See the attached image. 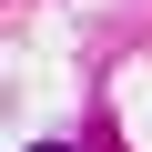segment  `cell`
<instances>
[{"mask_svg":"<svg viewBox=\"0 0 152 152\" xmlns=\"http://www.w3.org/2000/svg\"><path fill=\"white\" fill-rule=\"evenodd\" d=\"M31 152H71V142H31Z\"/></svg>","mask_w":152,"mask_h":152,"instance_id":"6da1fadb","label":"cell"}]
</instances>
